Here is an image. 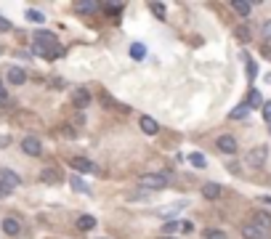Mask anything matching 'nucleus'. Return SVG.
<instances>
[{
    "instance_id": "obj_1",
    "label": "nucleus",
    "mask_w": 271,
    "mask_h": 239,
    "mask_svg": "<svg viewBox=\"0 0 271 239\" xmlns=\"http://www.w3.org/2000/svg\"><path fill=\"white\" fill-rule=\"evenodd\" d=\"M32 51L37 53V56H43V59H59L64 53V48L59 45V40H56L53 32H37Z\"/></svg>"
},
{
    "instance_id": "obj_2",
    "label": "nucleus",
    "mask_w": 271,
    "mask_h": 239,
    "mask_svg": "<svg viewBox=\"0 0 271 239\" xmlns=\"http://www.w3.org/2000/svg\"><path fill=\"white\" fill-rule=\"evenodd\" d=\"M266 160H268V146H253V149L247 152V157H245V165L247 168H253V170H258V168H263L266 165Z\"/></svg>"
},
{
    "instance_id": "obj_3",
    "label": "nucleus",
    "mask_w": 271,
    "mask_h": 239,
    "mask_svg": "<svg viewBox=\"0 0 271 239\" xmlns=\"http://www.w3.org/2000/svg\"><path fill=\"white\" fill-rule=\"evenodd\" d=\"M138 183H141L144 189L157 191V189H165L167 186V176H162V173H144V176L138 178Z\"/></svg>"
},
{
    "instance_id": "obj_4",
    "label": "nucleus",
    "mask_w": 271,
    "mask_h": 239,
    "mask_svg": "<svg viewBox=\"0 0 271 239\" xmlns=\"http://www.w3.org/2000/svg\"><path fill=\"white\" fill-rule=\"evenodd\" d=\"M22 152L30 154V157H40V154H43V144H40V139H35V136H27V139L22 141Z\"/></svg>"
},
{
    "instance_id": "obj_5",
    "label": "nucleus",
    "mask_w": 271,
    "mask_h": 239,
    "mask_svg": "<svg viewBox=\"0 0 271 239\" xmlns=\"http://www.w3.org/2000/svg\"><path fill=\"white\" fill-rule=\"evenodd\" d=\"M242 234H245V239H271V231H266V228H260L255 223H250L242 228Z\"/></svg>"
},
{
    "instance_id": "obj_6",
    "label": "nucleus",
    "mask_w": 271,
    "mask_h": 239,
    "mask_svg": "<svg viewBox=\"0 0 271 239\" xmlns=\"http://www.w3.org/2000/svg\"><path fill=\"white\" fill-rule=\"evenodd\" d=\"M72 104L77 106V109H85V106L91 104V93H88L85 88H77V90L72 93Z\"/></svg>"
},
{
    "instance_id": "obj_7",
    "label": "nucleus",
    "mask_w": 271,
    "mask_h": 239,
    "mask_svg": "<svg viewBox=\"0 0 271 239\" xmlns=\"http://www.w3.org/2000/svg\"><path fill=\"white\" fill-rule=\"evenodd\" d=\"M0 181H3L8 189H16V186H22V178H19L14 170H8V168H3V170H0Z\"/></svg>"
},
{
    "instance_id": "obj_8",
    "label": "nucleus",
    "mask_w": 271,
    "mask_h": 239,
    "mask_svg": "<svg viewBox=\"0 0 271 239\" xmlns=\"http://www.w3.org/2000/svg\"><path fill=\"white\" fill-rule=\"evenodd\" d=\"M216 146L223 154H234L237 152V139H231V136H221V139L216 141Z\"/></svg>"
},
{
    "instance_id": "obj_9",
    "label": "nucleus",
    "mask_w": 271,
    "mask_h": 239,
    "mask_svg": "<svg viewBox=\"0 0 271 239\" xmlns=\"http://www.w3.org/2000/svg\"><path fill=\"white\" fill-rule=\"evenodd\" d=\"M69 165H72L77 173H96V165H93L91 160H85V157H74Z\"/></svg>"
},
{
    "instance_id": "obj_10",
    "label": "nucleus",
    "mask_w": 271,
    "mask_h": 239,
    "mask_svg": "<svg viewBox=\"0 0 271 239\" xmlns=\"http://www.w3.org/2000/svg\"><path fill=\"white\" fill-rule=\"evenodd\" d=\"M3 231L8 236H19V234H22V226H19L16 218H3Z\"/></svg>"
},
{
    "instance_id": "obj_11",
    "label": "nucleus",
    "mask_w": 271,
    "mask_h": 239,
    "mask_svg": "<svg viewBox=\"0 0 271 239\" xmlns=\"http://www.w3.org/2000/svg\"><path fill=\"white\" fill-rule=\"evenodd\" d=\"M8 82H14V85H24V82H27V72L19 69V67H11V69H8Z\"/></svg>"
},
{
    "instance_id": "obj_12",
    "label": "nucleus",
    "mask_w": 271,
    "mask_h": 239,
    "mask_svg": "<svg viewBox=\"0 0 271 239\" xmlns=\"http://www.w3.org/2000/svg\"><path fill=\"white\" fill-rule=\"evenodd\" d=\"M138 125H141V131L149 133V136H157V133H160V125H157L152 117H141V123H138Z\"/></svg>"
},
{
    "instance_id": "obj_13",
    "label": "nucleus",
    "mask_w": 271,
    "mask_h": 239,
    "mask_svg": "<svg viewBox=\"0 0 271 239\" xmlns=\"http://www.w3.org/2000/svg\"><path fill=\"white\" fill-rule=\"evenodd\" d=\"M231 8H234L239 16H250V11H253V3H247V0H234Z\"/></svg>"
},
{
    "instance_id": "obj_14",
    "label": "nucleus",
    "mask_w": 271,
    "mask_h": 239,
    "mask_svg": "<svg viewBox=\"0 0 271 239\" xmlns=\"http://www.w3.org/2000/svg\"><path fill=\"white\" fill-rule=\"evenodd\" d=\"M40 181H43V183H59V181H61V173L53 170V168H48V170L40 173Z\"/></svg>"
},
{
    "instance_id": "obj_15",
    "label": "nucleus",
    "mask_w": 271,
    "mask_h": 239,
    "mask_svg": "<svg viewBox=\"0 0 271 239\" xmlns=\"http://www.w3.org/2000/svg\"><path fill=\"white\" fill-rule=\"evenodd\" d=\"M255 226L266 228V231H271V215L266 213V210H258L255 213Z\"/></svg>"
},
{
    "instance_id": "obj_16",
    "label": "nucleus",
    "mask_w": 271,
    "mask_h": 239,
    "mask_svg": "<svg viewBox=\"0 0 271 239\" xmlns=\"http://www.w3.org/2000/svg\"><path fill=\"white\" fill-rule=\"evenodd\" d=\"M202 194L208 197V199H218V197H221V186H218V183H205V186H202Z\"/></svg>"
},
{
    "instance_id": "obj_17",
    "label": "nucleus",
    "mask_w": 271,
    "mask_h": 239,
    "mask_svg": "<svg viewBox=\"0 0 271 239\" xmlns=\"http://www.w3.org/2000/svg\"><path fill=\"white\" fill-rule=\"evenodd\" d=\"M101 11H104L107 16H112V19H117V16L123 14V6H120V3H104V6H101Z\"/></svg>"
},
{
    "instance_id": "obj_18",
    "label": "nucleus",
    "mask_w": 271,
    "mask_h": 239,
    "mask_svg": "<svg viewBox=\"0 0 271 239\" xmlns=\"http://www.w3.org/2000/svg\"><path fill=\"white\" fill-rule=\"evenodd\" d=\"M69 186H72L74 191H82V194H88V183H85V181H82V178L77 176V173H74V176L69 178Z\"/></svg>"
},
{
    "instance_id": "obj_19",
    "label": "nucleus",
    "mask_w": 271,
    "mask_h": 239,
    "mask_svg": "<svg viewBox=\"0 0 271 239\" xmlns=\"http://www.w3.org/2000/svg\"><path fill=\"white\" fill-rule=\"evenodd\" d=\"M99 3H93V0H82V3H77V11L80 14H96L99 11Z\"/></svg>"
},
{
    "instance_id": "obj_20",
    "label": "nucleus",
    "mask_w": 271,
    "mask_h": 239,
    "mask_svg": "<svg viewBox=\"0 0 271 239\" xmlns=\"http://www.w3.org/2000/svg\"><path fill=\"white\" fill-rule=\"evenodd\" d=\"M247 112H250V106L247 104H239V106H234L229 112V120H242V117H247Z\"/></svg>"
},
{
    "instance_id": "obj_21",
    "label": "nucleus",
    "mask_w": 271,
    "mask_h": 239,
    "mask_svg": "<svg viewBox=\"0 0 271 239\" xmlns=\"http://www.w3.org/2000/svg\"><path fill=\"white\" fill-rule=\"evenodd\" d=\"M93 226H96V218H91V215H80L77 218V228H82V231H91Z\"/></svg>"
},
{
    "instance_id": "obj_22",
    "label": "nucleus",
    "mask_w": 271,
    "mask_h": 239,
    "mask_svg": "<svg viewBox=\"0 0 271 239\" xmlns=\"http://www.w3.org/2000/svg\"><path fill=\"white\" fill-rule=\"evenodd\" d=\"M247 106L250 109H258V106H263V96L258 93V90H250V98H247Z\"/></svg>"
},
{
    "instance_id": "obj_23",
    "label": "nucleus",
    "mask_w": 271,
    "mask_h": 239,
    "mask_svg": "<svg viewBox=\"0 0 271 239\" xmlns=\"http://www.w3.org/2000/svg\"><path fill=\"white\" fill-rule=\"evenodd\" d=\"M202 236H205V239H229L226 234L221 231V228H205V231H202Z\"/></svg>"
},
{
    "instance_id": "obj_24",
    "label": "nucleus",
    "mask_w": 271,
    "mask_h": 239,
    "mask_svg": "<svg viewBox=\"0 0 271 239\" xmlns=\"http://www.w3.org/2000/svg\"><path fill=\"white\" fill-rule=\"evenodd\" d=\"M149 11H152L160 22H165V6L162 3H152V6H149Z\"/></svg>"
},
{
    "instance_id": "obj_25",
    "label": "nucleus",
    "mask_w": 271,
    "mask_h": 239,
    "mask_svg": "<svg viewBox=\"0 0 271 239\" xmlns=\"http://www.w3.org/2000/svg\"><path fill=\"white\" fill-rule=\"evenodd\" d=\"M27 22H32V24H43V22H45V16H43L40 11H32V8H30V11H27Z\"/></svg>"
},
{
    "instance_id": "obj_26",
    "label": "nucleus",
    "mask_w": 271,
    "mask_h": 239,
    "mask_svg": "<svg viewBox=\"0 0 271 239\" xmlns=\"http://www.w3.org/2000/svg\"><path fill=\"white\" fill-rule=\"evenodd\" d=\"M130 56H133V59H144V56H146V48H144L141 43L130 45Z\"/></svg>"
},
{
    "instance_id": "obj_27",
    "label": "nucleus",
    "mask_w": 271,
    "mask_h": 239,
    "mask_svg": "<svg viewBox=\"0 0 271 239\" xmlns=\"http://www.w3.org/2000/svg\"><path fill=\"white\" fill-rule=\"evenodd\" d=\"M189 162L194 165V168H205V165H208V162H205V157H202V154H197V152L189 154Z\"/></svg>"
},
{
    "instance_id": "obj_28",
    "label": "nucleus",
    "mask_w": 271,
    "mask_h": 239,
    "mask_svg": "<svg viewBox=\"0 0 271 239\" xmlns=\"http://www.w3.org/2000/svg\"><path fill=\"white\" fill-rule=\"evenodd\" d=\"M234 35H237L239 40H250V30H247V27H237Z\"/></svg>"
},
{
    "instance_id": "obj_29",
    "label": "nucleus",
    "mask_w": 271,
    "mask_h": 239,
    "mask_svg": "<svg viewBox=\"0 0 271 239\" xmlns=\"http://www.w3.org/2000/svg\"><path fill=\"white\" fill-rule=\"evenodd\" d=\"M245 72H247V77L253 80V77L258 75V67H255V61H247V67H245Z\"/></svg>"
},
{
    "instance_id": "obj_30",
    "label": "nucleus",
    "mask_w": 271,
    "mask_h": 239,
    "mask_svg": "<svg viewBox=\"0 0 271 239\" xmlns=\"http://www.w3.org/2000/svg\"><path fill=\"white\" fill-rule=\"evenodd\" d=\"M260 35H263V40H271V19L260 27Z\"/></svg>"
},
{
    "instance_id": "obj_31",
    "label": "nucleus",
    "mask_w": 271,
    "mask_h": 239,
    "mask_svg": "<svg viewBox=\"0 0 271 239\" xmlns=\"http://www.w3.org/2000/svg\"><path fill=\"white\" fill-rule=\"evenodd\" d=\"M178 228H181V223H165V228H162V231H165V236H167V234L178 231Z\"/></svg>"
},
{
    "instance_id": "obj_32",
    "label": "nucleus",
    "mask_w": 271,
    "mask_h": 239,
    "mask_svg": "<svg viewBox=\"0 0 271 239\" xmlns=\"http://www.w3.org/2000/svg\"><path fill=\"white\" fill-rule=\"evenodd\" d=\"M263 120L271 125V101H266V104H263Z\"/></svg>"
},
{
    "instance_id": "obj_33",
    "label": "nucleus",
    "mask_w": 271,
    "mask_h": 239,
    "mask_svg": "<svg viewBox=\"0 0 271 239\" xmlns=\"http://www.w3.org/2000/svg\"><path fill=\"white\" fill-rule=\"evenodd\" d=\"M11 191H14V189H8V186H6V183H3V181H0V199H6V197H11Z\"/></svg>"
},
{
    "instance_id": "obj_34",
    "label": "nucleus",
    "mask_w": 271,
    "mask_h": 239,
    "mask_svg": "<svg viewBox=\"0 0 271 239\" xmlns=\"http://www.w3.org/2000/svg\"><path fill=\"white\" fill-rule=\"evenodd\" d=\"M8 30H11V22H8V19H3V16H0V32H8Z\"/></svg>"
},
{
    "instance_id": "obj_35",
    "label": "nucleus",
    "mask_w": 271,
    "mask_h": 239,
    "mask_svg": "<svg viewBox=\"0 0 271 239\" xmlns=\"http://www.w3.org/2000/svg\"><path fill=\"white\" fill-rule=\"evenodd\" d=\"M192 228H194V223H192V220H184V223H181V231H186V234H189Z\"/></svg>"
},
{
    "instance_id": "obj_36",
    "label": "nucleus",
    "mask_w": 271,
    "mask_h": 239,
    "mask_svg": "<svg viewBox=\"0 0 271 239\" xmlns=\"http://www.w3.org/2000/svg\"><path fill=\"white\" fill-rule=\"evenodd\" d=\"M175 213H178V210H175V207H167V210H160V215H167V218H170V215H175Z\"/></svg>"
},
{
    "instance_id": "obj_37",
    "label": "nucleus",
    "mask_w": 271,
    "mask_h": 239,
    "mask_svg": "<svg viewBox=\"0 0 271 239\" xmlns=\"http://www.w3.org/2000/svg\"><path fill=\"white\" fill-rule=\"evenodd\" d=\"M8 104V93H6V90H0V109H3Z\"/></svg>"
},
{
    "instance_id": "obj_38",
    "label": "nucleus",
    "mask_w": 271,
    "mask_h": 239,
    "mask_svg": "<svg viewBox=\"0 0 271 239\" xmlns=\"http://www.w3.org/2000/svg\"><path fill=\"white\" fill-rule=\"evenodd\" d=\"M162 239H173V236H162Z\"/></svg>"
},
{
    "instance_id": "obj_39",
    "label": "nucleus",
    "mask_w": 271,
    "mask_h": 239,
    "mask_svg": "<svg viewBox=\"0 0 271 239\" xmlns=\"http://www.w3.org/2000/svg\"><path fill=\"white\" fill-rule=\"evenodd\" d=\"M268 131H271V125H268Z\"/></svg>"
},
{
    "instance_id": "obj_40",
    "label": "nucleus",
    "mask_w": 271,
    "mask_h": 239,
    "mask_svg": "<svg viewBox=\"0 0 271 239\" xmlns=\"http://www.w3.org/2000/svg\"><path fill=\"white\" fill-rule=\"evenodd\" d=\"M0 90H3V88H0Z\"/></svg>"
}]
</instances>
